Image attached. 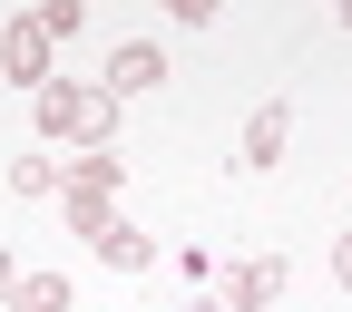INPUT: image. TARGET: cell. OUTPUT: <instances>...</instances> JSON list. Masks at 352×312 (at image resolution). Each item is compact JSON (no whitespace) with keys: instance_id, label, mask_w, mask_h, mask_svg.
<instances>
[{"instance_id":"6da1fadb","label":"cell","mask_w":352,"mask_h":312,"mask_svg":"<svg viewBox=\"0 0 352 312\" xmlns=\"http://www.w3.org/2000/svg\"><path fill=\"white\" fill-rule=\"evenodd\" d=\"M30 117H39V137H50V147H108V127H118V98H108V88H78V78H50V88H39V98H30Z\"/></svg>"},{"instance_id":"7a4b0ae2","label":"cell","mask_w":352,"mask_h":312,"mask_svg":"<svg viewBox=\"0 0 352 312\" xmlns=\"http://www.w3.org/2000/svg\"><path fill=\"white\" fill-rule=\"evenodd\" d=\"M0 78L30 88V98L50 88V29H39V10H10V20H0Z\"/></svg>"},{"instance_id":"3957f363","label":"cell","mask_w":352,"mask_h":312,"mask_svg":"<svg viewBox=\"0 0 352 312\" xmlns=\"http://www.w3.org/2000/svg\"><path fill=\"white\" fill-rule=\"evenodd\" d=\"M284 147H294V108H284V98H264V108L245 117V147H235V166H245V176H264V166H284Z\"/></svg>"},{"instance_id":"277c9868","label":"cell","mask_w":352,"mask_h":312,"mask_svg":"<svg viewBox=\"0 0 352 312\" xmlns=\"http://www.w3.org/2000/svg\"><path fill=\"white\" fill-rule=\"evenodd\" d=\"M0 302L10 312H78V283L69 274H20V263L0 254Z\"/></svg>"},{"instance_id":"5b68a950","label":"cell","mask_w":352,"mask_h":312,"mask_svg":"<svg viewBox=\"0 0 352 312\" xmlns=\"http://www.w3.org/2000/svg\"><path fill=\"white\" fill-rule=\"evenodd\" d=\"M166 78V49H157V39H118V49H108V98H147V88Z\"/></svg>"},{"instance_id":"8992f818","label":"cell","mask_w":352,"mask_h":312,"mask_svg":"<svg viewBox=\"0 0 352 312\" xmlns=\"http://www.w3.org/2000/svg\"><path fill=\"white\" fill-rule=\"evenodd\" d=\"M118 176H127V166H118L108 147L69 156V166H59V205H118Z\"/></svg>"},{"instance_id":"52a82bcc","label":"cell","mask_w":352,"mask_h":312,"mask_svg":"<svg viewBox=\"0 0 352 312\" xmlns=\"http://www.w3.org/2000/svg\"><path fill=\"white\" fill-rule=\"evenodd\" d=\"M274 293H284V263H274V254H254V263H235V283H226V312H264Z\"/></svg>"},{"instance_id":"ba28073f","label":"cell","mask_w":352,"mask_h":312,"mask_svg":"<svg viewBox=\"0 0 352 312\" xmlns=\"http://www.w3.org/2000/svg\"><path fill=\"white\" fill-rule=\"evenodd\" d=\"M98 263H118V274H147V263H157V235H138V225H108V235H98Z\"/></svg>"},{"instance_id":"9c48e42d","label":"cell","mask_w":352,"mask_h":312,"mask_svg":"<svg viewBox=\"0 0 352 312\" xmlns=\"http://www.w3.org/2000/svg\"><path fill=\"white\" fill-rule=\"evenodd\" d=\"M10 195H59V156H10Z\"/></svg>"},{"instance_id":"30bf717a","label":"cell","mask_w":352,"mask_h":312,"mask_svg":"<svg viewBox=\"0 0 352 312\" xmlns=\"http://www.w3.org/2000/svg\"><path fill=\"white\" fill-rule=\"evenodd\" d=\"M39 29H50V49H59V39H78V29H88V0H50Z\"/></svg>"},{"instance_id":"8fae6325","label":"cell","mask_w":352,"mask_h":312,"mask_svg":"<svg viewBox=\"0 0 352 312\" xmlns=\"http://www.w3.org/2000/svg\"><path fill=\"white\" fill-rule=\"evenodd\" d=\"M333 283H342V293H352V235H342V244H333Z\"/></svg>"}]
</instances>
